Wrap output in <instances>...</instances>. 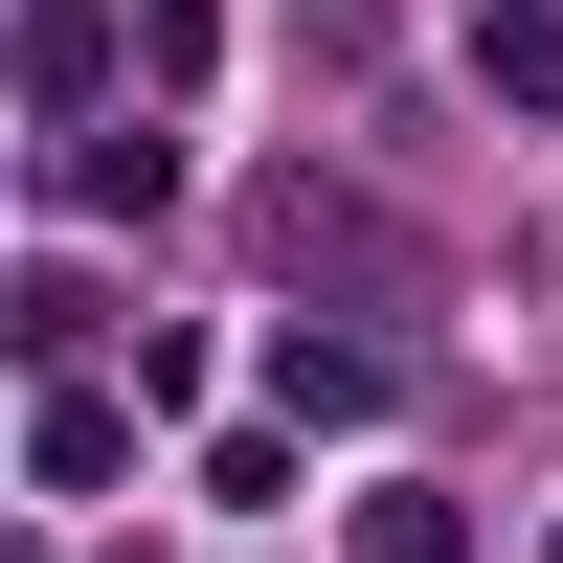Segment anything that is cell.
<instances>
[{"label":"cell","instance_id":"1","mask_svg":"<svg viewBox=\"0 0 563 563\" xmlns=\"http://www.w3.org/2000/svg\"><path fill=\"white\" fill-rule=\"evenodd\" d=\"M23 474H45V496H113V474H135V406H113V384L23 406Z\"/></svg>","mask_w":563,"mask_h":563},{"label":"cell","instance_id":"2","mask_svg":"<svg viewBox=\"0 0 563 563\" xmlns=\"http://www.w3.org/2000/svg\"><path fill=\"white\" fill-rule=\"evenodd\" d=\"M271 406H294V429H361V406H384V361H361V339H316V316H294V339H271Z\"/></svg>","mask_w":563,"mask_h":563},{"label":"cell","instance_id":"3","mask_svg":"<svg viewBox=\"0 0 563 563\" xmlns=\"http://www.w3.org/2000/svg\"><path fill=\"white\" fill-rule=\"evenodd\" d=\"M474 90H519V113H563V23H541V0H474Z\"/></svg>","mask_w":563,"mask_h":563},{"label":"cell","instance_id":"4","mask_svg":"<svg viewBox=\"0 0 563 563\" xmlns=\"http://www.w3.org/2000/svg\"><path fill=\"white\" fill-rule=\"evenodd\" d=\"M68 203H90V225H135V203H180V135H90V158H68Z\"/></svg>","mask_w":563,"mask_h":563},{"label":"cell","instance_id":"5","mask_svg":"<svg viewBox=\"0 0 563 563\" xmlns=\"http://www.w3.org/2000/svg\"><path fill=\"white\" fill-rule=\"evenodd\" d=\"M361 563H474V519H451L429 474H384V496H361Z\"/></svg>","mask_w":563,"mask_h":563}]
</instances>
